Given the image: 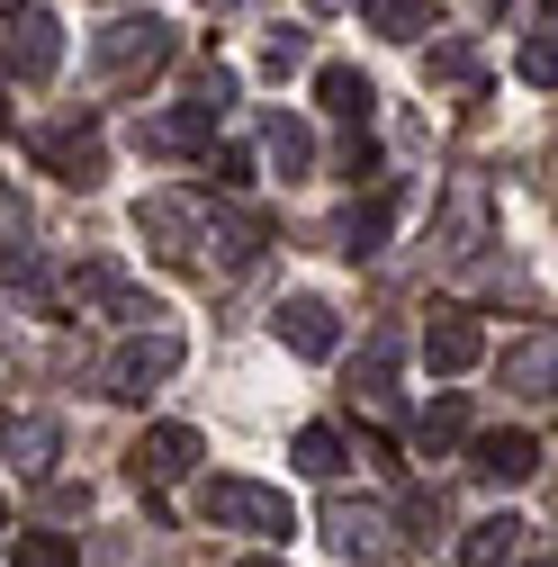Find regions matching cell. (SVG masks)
Returning a JSON list of instances; mask_svg holds the SVG:
<instances>
[{
	"mask_svg": "<svg viewBox=\"0 0 558 567\" xmlns=\"http://www.w3.org/2000/svg\"><path fill=\"white\" fill-rule=\"evenodd\" d=\"M514 540H523V523H514V514H486V523H468L459 567H505V558H514Z\"/></svg>",
	"mask_w": 558,
	"mask_h": 567,
	"instance_id": "cell-19",
	"label": "cell"
},
{
	"mask_svg": "<svg viewBox=\"0 0 558 567\" xmlns=\"http://www.w3.org/2000/svg\"><path fill=\"white\" fill-rule=\"evenodd\" d=\"M496 379H505L514 396L549 405V396H558V324H540V333H514V342H505V361H496Z\"/></svg>",
	"mask_w": 558,
	"mask_h": 567,
	"instance_id": "cell-5",
	"label": "cell"
},
{
	"mask_svg": "<svg viewBox=\"0 0 558 567\" xmlns=\"http://www.w3.org/2000/svg\"><path fill=\"white\" fill-rule=\"evenodd\" d=\"M316 100H324L333 117H352V126H370V100H379V91H370V82L352 73V63H324V73H316Z\"/></svg>",
	"mask_w": 558,
	"mask_h": 567,
	"instance_id": "cell-18",
	"label": "cell"
},
{
	"mask_svg": "<svg viewBox=\"0 0 558 567\" xmlns=\"http://www.w3.org/2000/svg\"><path fill=\"white\" fill-rule=\"evenodd\" d=\"M217 145V100H180L172 117L145 126V154H207Z\"/></svg>",
	"mask_w": 558,
	"mask_h": 567,
	"instance_id": "cell-14",
	"label": "cell"
},
{
	"mask_svg": "<svg viewBox=\"0 0 558 567\" xmlns=\"http://www.w3.org/2000/svg\"><path fill=\"white\" fill-rule=\"evenodd\" d=\"M307 10H342V0H307Z\"/></svg>",
	"mask_w": 558,
	"mask_h": 567,
	"instance_id": "cell-35",
	"label": "cell"
},
{
	"mask_svg": "<svg viewBox=\"0 0 558 567\" xmlns=\"http://www.w3.org/2000/svg\"><path fill=\"white\" fill-rule=\"evenodd\" d=\"M388 226H396V189H379L370 207H352V217H342V252H352V261H361V252H379V244H388Z\"/></svg>",
	"mask_w": 558,
	"mask_h": 567,
	"instance_id": "cell-20",
	"label": "cell"
},
{
	"mask_svg": "<svg viewBox=\"0 0 558 567\" xmlns=\"http://www.w3.org/2000/svg\"><path fill=\"white\" fill-rule=\"evenodd\" d=\"M54 54H63V28H54L45 10H19L10 45H0V73H10V82H45V73H54Z\"/></svg>",
	"mask_w": 558,
	"mask_h": 567,
	"instance_id": "cell-10",
	"label": "cell"
},
{
	"mask_svg": "<svg viewBox=\"0 0 558 567\" xmlns=\"http://www.w3.org/2000/svg\"><path fill=\"white\" fill-rule=\"evenodd\" d=\"M10 567H73V540H63V532H19Z\"/></svg>",
	"mask_w": 558,
	"mask_h": 567,
	"instance_id": "cell-25",
	"label": "cell"
},
{
	"mask_svg": "<svg viewBox=\"0 0 558 567\" xmlns=\"http://www.w3.org/2000/svg\"><path fill=\"white\" fill-rule=\"evenodd\" d=\"M235 567H279V558H235Z\"/></svg>",
	"mask_w": 558,
	"mask_h": 567,
	"instance_id": "cell-34",
	"label": "cell"
},
{
	"mask_svg": "<svg viewBox=\"0 0 558 567\" xmlns=\"http://www.w3.org/2000/svg\"><path fill=\"white\" fill-rule=\"evenodd\" d=\"M0 279H10V289H28V298H45V289H54L37 252H10V261H0ZM54 298H63V289H54Z\"/></svg>",
	"mask_w": 558,
	"mask_h": 567,
	"instance_id": "cell-29",
	"label": "cell"
},
{
	"mask_svg": "<svg viewBox=\"0 0 558 567\" xmlns=\"http://www.w3.org/2000/svg\"><path fill=\"white\" fill-rule=\"evenodd\" d=\"M198 226H207V217H198V198H172V189L135 207V235H154V252H172V261L198 252Z\"/></svg>",
	"mask_w": 558,
	"mask_h": 567,
	"instance_id": "cell-12",
	"label": "cell"
},
{
	"mask_svg": "<svg viewBox=\"0 0 558 567\" xmlns=\"http://www.w3.org/2000/svg\"><path fill=\"white\" fill-rule=\"evenodd\" d=\"M0 460L45 486L54 460H63V423H54V414H10V423H0Z\"/></svg>",
	"mask_w": 558,
	"mask_h": 567,
	"instance_id": "cell-9",
	"label": "cell"
},
{
	"mask_svg": "<svg viewBox=\"0 0 558 567\" xmlns=\"http://www.w3.org/2000/svg\"><path fill=\"white\" fill-rule=\"evenodd\" d=\"M405 523H414V540H433V532H442V495L414 486V495H405Z\"/></svg>",
	"mask_w": 558,
	"mask_h": 567,
	"instance_id": "cell-30",
	"label": "cell"
},
{
	"mask_svg": "<svg viewBox=\"0 0 558 567\" xmlns=\"http://www.w3.org/2000/svg\"><path fill=\"white\" fill-rule=\"evenodd\" d=\"M37 163H45L63 189H100V172H108V154H100V126H91V117H73V126H45V135H37Z\"/></svg>",
	"mask_w": 558,
	"mask_h": 567,
	"instance_id": "cell-4",
	"label": "cell"
},
{
	"mask_svg": "<svg viewBox=\"0 0 558 567\" xmlns=\"http://www.w3.org/2000/svg\"><path fill=\"white\" fill-rule=\"evenodd\" d=\"M198 523H207V532H252V540H289V532H298L289 495L261 486V477H207V486H198Z\"/></svg>",
	"mask_w": 558,
	"mask_h": 567,
	"instance_id": "cell-1",
	"label": "cell"
},
{
	"mask_svg": "<svg viewBox=\"0 0 558 567\" xmlns=\"http://www.w3.org/2000/svg\"><path fill=\"white\" fill-rule=\"evenodd\" d=\"M424 19H433L424 0H361V28H379V37H396V45L424 37Z\"/></svg>",
	"mask_w": 558,
	"mask_h": 567,
	"instance_id": "cell-24",
	"label": "cell"
},
{
	"mask_svg": "<svg viewBox=\"0 0 558 567\" xmlns=\"http://www.w3.org/2000/svg\"><path fill=\"white\" fill-rule=\"evenodd\" d=\"M207 172H217L226 189H244V181H252V154H244V145H226V154H217V163H207Z\"/></svg>",
	"mask_w": 558,
	"mask_h": 567,
	"instance_id": "cell-32",
	"label": "cell"
},
{
	"mask_svg": "<svg viewBox=\"0 0 558 567\" xmlns=\"http://www.w3.org/2000/svg\"><path fill=\"white\" fill-rule=\"evenodd\" d=\"M477 226H486V189H477V181H459V189H451V217H442L451 252H477Z\"/></svg>",
	"mask_w": 558,
	"mask_h": 567,
	"instance_id": "cell-22",
	"label": "cell"
},
{
	"mask_svg": "<svg viewBox=\"0 0 558 567\" xmlns=\"http://www.w3.org/2000/svg\"><path fill=\"white\" fill-rule=\"evenodd\" d=\"M540 567H558V558H540Z\"/></svg>",
	"mask_w": 558,
	"mask_h": 567,
	"instance_id": "cell-39",
	"label": "cell"
},
{
	"mask_svg": "<svg viewBox=\"0 0 558 567\" xmlns=\"http://www.w3.org/2000/svg\"><path fill=\"white\" fill-rule=\"evenodd\" d=\"M19 10H28V0H0V19H19Z\"/></svg>",
	"mask_w": 558,
	"mask_h": 567,
	"instance_id": "cell-33",
	"label": "cell"
},
{
	"mask_svg": "<svg viewBox=\"0 0 558 567\" xmlns=\"http://www.w3.org/2000/svg\"><path fill=\"white\" fill-rule=\"evenodd\" d=\"M172 45H180V37H172V19H154V10H145V19H117V28H100V73H108V82H154L163 63H172Z\"/></svg>",
	"mask_w": 558,
	"mask_h": 567,
	"instance_id": "cell-2",
	"label": "cell"
},
{
	"mask_svg": "<svg viewBox=\"0 0 558 567\" xmlns=\"http://www.w3.org/2000/svg\"><path fill=\"white\" fill-rule=\"evenodd\" d=\"M540 10H558V0H540Z\"/></svg>",
	"mask_w": 558,
	"mask_h": 567,
	"instance_id": "cell-38",
	"label": "cell"
},
{
	"mask_svg": "<svg viewBox=\"0 0 558 567\" xmlns=\"http://www.w3.org/2000/svg\"><path fill=\"white\" fill-rule=\"evenodd\" d=\"M424 73H433V82H468V73H477V45H468V37L433 45V63H424Z\"/></svg>",
	"mask_w": 558,
	"mask_h": 567,
	"instance_id": "cell-27",
	"label": "cell"
},
{
	"mask_svg": "<svg viewBox=\"0 0 558 567\" xmlns=\"http://www.w3.org/2000/svg\"><path fill=\"white\" fill-rule=\"evenodd\" d=\"M289 460H298L307 477H333V468H342V433H333V423H298V442H289Z\"/></svg>",
	"mask_w": 558,
	"mask_h": 567,
	"instance_id": "cell-23",
	"label": "cell"
},
{
	"mask_svg": "<svg viewBox=\"0 0 558 567\" xmlns=\"http://www.w3.org/2000/svg\"><path fill=\"white\" fill-rule=\"evenodd\" d=\"M63 307H126V270L117 261H73V270H63Z\"/></svg>",
	"mask_w": 558,
	"mask_h": 567,
	"instance_id": "cell-16",
	"label": "cell"
},
{
	"mask_svg": "<svg viewBox=\"0 0 558 567\" xmlns=\"http://www.w3.org/2000/svg\"><path fill=\"white\" fill-rule=\"evenodd\" d=\"M0 549H10V514H0Z\"/></svg>",
	"mask_w": 558,
	"mask_h": 567,
	"instance_id": "cell-36",
	"label": "cell"
},
{
	"mask_svg": "<svg viewBox=\"0 0 558 567\" xmlns=\"http://www.w3.org/2000/svg\"><path fill=\"white\" fill-rule=\"evenodd\" d=\"M468 468L486 486H523V477H540V442L531 433H477L468 442Z\"/></svg>",
	"mask_w": 558,
	"mask_h": 567,
	"instance_id": "cell-11",
	"label": "cell"
},
{
	"mask_svg": "<svg viewBox=\"0 0 558 567\" xmlns=\"http://www.w3.org/2000/svg\"><path fill=\"white\" fill-rule=\"evenodd\" d=\"M180 361H189L180 333H172V324H145L135 342H117V361H108V396H154Z\"/></svg>",
	"mask_w": 558,
	"mask_h": 567,
	"instance_id": "cell-3",
	"label": "cell"
},
{
	"mask_svg": "<svg viewBox=\"0 0 558 567\" xmlns=\"http://www.w3.org/2000/svg\"><path fill=\"white\" fill-rule=\"evenodd\" d=\"M414 442H424V460H433V451H451V442H468V405H459V396H433V405H424V423H414Z\"/></svg>",
	"mask_w": 558,
	"mask_h": 567,
	"instance_id": "cell-21",
	"label": "cell"
},
{
	"mask_svg": "<svg viewBox=\"0 0 558 567\" xmlns=\"http://www.w3.org/2000/svg\"><path fill=\"white\" fill-rule=\"evenodd\" d=\"M396 351H405L396 333H370V361H361V396H388V388H396Z\"/></svg>",
	"mask_w": 558,
	"mask_h": 567,
	"instance_id": "cell-26",
	"label": "cell"
},
{
	"mask_svg": "<svg viewBox=\"0 0 558 567\" xmlns=\"http://www.w3.org/2000/svg\"><path fill=\"white\" fill-rule=\"evenodd\" d=\"M324 540H333L342 558H379V549H388V514L361 505V495H333V505H324Z\"/></svg>",
	"mask_w": 558,
	"mask_h": 567,
	"instance_id": "cell-13",
	"label": "cell"
},
{
	"mask_svg": "<svg viewBox=\"0 0 558 567\" xmlns=\"http://www.w3.org/2000/svg\"><path fill=\"white\" fill-rule=\"evenodd\" d=\"M270 333L289 342L298 361H333V351H342V324H333L324 298H279V307H270Z\"/></svg>",
	"mask_w": 558,
	"mask_h": 567,
	"instance_id": "cell-7",
	"label": "cell"
},
{
	"mask_svg": "<svg viewBox=\"0 0 558 567\" xmlns=\"http://www.w3.org/2000/svg\"><path fill=\"white\" fill-rule=\"evenodd\" d=\"M342 181H379V145H370V135H352V145H342Z\"/></svg>",
	"mask_w": 558,
	"mask_h": 567,
	"instance_id": "cell-31",
	"label": "cell"
},
{
	"mask_svg": "<svg viewBox=\"0 0 558 567\" xmlns=\"http://www.w3.org/2000/svg\"><path fill=\"white\" fill-rule=\"evenodd\" d=\"M126 468H135V486H180L198 468V433L189 423H154V433L126 451Z\"/></svg>",
	"mask_w": 558,
	"mask_h": 567,
	"instance_id": "cell-8",
	"label": "cell"
},
{
	"mask_svg": "<svg viewBox=\"0 0 558 567\" xmlns=\"http://www.w3.org/2000/svg\"><path fill=\"white\" fill-rule=\"evenodd\" d=\"M207 10H235V0H207Z\"/></svg>",
	"mask_w": 558,
	"mask_h": 567,
	"instance_id": "cell-37",
	"label": "cell"
},
{
	"mask_svg": "<svg viewBox=\"0 0 558 567\" xmlns=\"http://www.w3.org/2000/svg\"><path fill=\"white\" fill-rule=\"evenodd\" d=\"M261 154L289 172V181H307V172H316V126H307V117H270V126H261Z\"/></svg>",
	"mask_w": 558,
	"mask_h": 567,
	"instance_id": "cell-17",
	"label": "cell"
},
{
	"mask_svg": "<svg viewBox=\"0 0 558 567\" xmlns=\"http://www.w3.org/2000/svg\"><path fill=\"white\" fill-rule=\"evenodd\" d=\"M198 252H207V270H252V252H261V226L226 207V217H207V226H198Z\"/></svg>",
	"mask_w": 558,
	"mask_h": 567,
	"instance_id": "cell-15",
	"label": "cell"
},
{
	"mask_svg": "<svg viewBox=\"0 0 558 567\" xmlns=\"http://www.w3.org/2000/svg\"><path fill=\"white\" fill-rule=\"evenodd\" d=\"M424 361H433V379L477 370V361H486V324L459 316V307H433V316H424Z\"/></svg>",
	"mask_w": 558,
	"mask_h": 567,
	"instance_id": "cell-6",
	"label": "cell"
},
{
	"mask_svg": "<svg viewBox=\"0 0 558 567\" xmlns=\"http://www.w3.org/2000/svg\"><path fill=\"white\" fill-rule=\"evenodd\" d=\"M523 82L531 91H558V37H531L523 45Z\"/></svg>",
	"mask_w": 558,
	"mask_h": 567,
	"instance_id": "cell-28",
	"label": "cell"
}]
</instances>
